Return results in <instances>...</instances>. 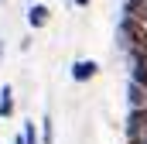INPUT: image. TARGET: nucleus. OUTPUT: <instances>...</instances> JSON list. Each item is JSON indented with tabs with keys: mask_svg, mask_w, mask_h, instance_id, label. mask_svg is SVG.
I'll use <instances>...</instances> for the list:
<instances>
[{
	"mask_svg": "<svg viewBox=\"0 0 147 144\" xmlns=\"http://www.w3.org/2000/svg\"><path fill=\"white\" fill-rule=\"evenodd\" d=\"M127 65H130V79L147 86V55H127Z\"/></svg>",
	"mask_w": 147,
	"mask_h": 144,
	"instance_id": "obj_6",
	"label": "nucleus"
},
{
	"mask_svg": "<svg viewBox=\"0 0 147 144\" xmlns=\"http://www.w3.org/2000/svg\"><path fill=\"white\" fill-rule=\"evenodd\" d=\"M127 144H147V110H130L123 124Z\"/></svg>",
	"mask_w": 147,
	"mask_h": 144,
	"instance_id": "obj_2",
	"label": "nucleus"
},
{
	"mask_svg": "<svg viewBox=\"0 0 147 144\" xmlns=\"http://www.w3.org/2000/svg\"><path fill=\"white\" fill-rule=\"evenodd\" d=\"M0 3H7V0H0Z\"/></svg>",
	"mask_w": 147,
	"mask_h": 144,
	"instance_id": "obj_14",
	"label": "nucleus"
},
{
	"mask_svg": "<svg viewBox=\"0 0 147 144\" xmlns=\"http://www.w3.org/2000/svg\"><path fill=\"white\" fill-rule=\"evenodd\" d=\"M75 7H89V3H92V0H72Z\"/></svg>",
	"mask_w": 147,
	"mask_h": 144,
	"instance_id": "obj_11",
	"label": "nucleus"
},
{
	"mask_svg": "<svg viewBox=\"0 0 147 144\" xmlns=\"http://www.w3.org/2000/svg\"><path fill=\"white\" fill-rule=\"evenodd\" d=\"M127 103H130V110H147V86H140V82H127Z\"/></svg>",
	"mask_w": 147,
	"mask_h": 144,
	"instance_id": "obj_5",
	"label": "nucleus"
},
{
	"mask_svg": "<svg viewBox=\"0 0 147 144\" xmlns=\"http://www.w3.org/2000/svg\"><path fill=\"white\" fill-rule=\"evenodd\" d=\"M48 21H51V10H48V3H31L28 7V24L41 31V28H48Z\"/></svg>",
	"mask_w": 147,
	"mask_h": 144,
	"instance_id": "obj_4",
	"label": "nucleus"
},
{
	"mask_svg": "<svg viewBox=\"0 0 147 144\" xmlns=\"http://www.w3.org/2000/svg\"><path fill=\"white\" fill-rule=\"evenodd\" d=\"M14 110H17V103H14V86L7 82V86H0V120H10Z\"/></svg>",
	"mask_w": 147,
	"mask_h": 144,
	"instance_id": "obj_7",
	"label": "nucleus"
},
{
	"mask_svg": "<svg viewBox=\"0 0 147 144\" xmlns=\"http://www.w3.org/2000/svg\"><path fill=\"white\" fill-rule=\"evenodd\" d=\"M123 14L140 21V24H147V0H123Z\"/></svg>",
	"mask_w": 147,
	"mask_h": 144,
	"instance_id": "obj_8",
	"label": "nucleus"
},
{
	"mask_svg": "<svg viewBox=\"0 0 147 144\" xmlns=\"http://www.w3.org/2000/svg\"><path fill=\"white\" fill-rule=\"evenodd\" d=\"M38 127H41V144H55V120H51V113H45L38 120Z\"/></svg>",
	"mask_w": 147,
	"mask_h": 144,
	"instance_id": "obj_9",
	"label": "nucleus"
},
{
	"mask_svg": "<svg viewBox=\"0 0 147 144\" xmlns=\"http://www.w3.org/2000/svg\"><path fill=\"white\" fill-rule=\"evenodd\" d=\"M0 69H3V41H0Z\"/></svg>",
	"mask_w": 147,
	"mask_h": 144,
	"instance_id": "obj_12",
	"label": "nucleus"
},
{
	"mask_svg": "<svg viewBox=\"0 0 147 144\" xmlns=\"http://www.w3.org/2000/svg\"><path fill=\"white\" fill-rule=\"evenodd\" d=\"M14 144H24V137H21V134H17V137H14Z\"/></svg>",
	"mask_w": 147,
	"mask_h": 144,
	"instance_id": "obj_13",
	"label": "nucleus"
},
{
	"mask_svg": "<svg viewBox=\"0 0 147 144\" xmlns=\"http://www.w3.org/2000/svg\"><path fill=\"white\" fill-rule=\"evenodd\" d=\"M69 72H72L75 82H89V79H96V75H99V62H96V58H75Z\"/></svg>",
	"mask_w": 147,
	"mask_h": 144,
	"instance_id": "obj_3",
	"label": "nucleus"
},
{
	"mask_svg": "<svg viewBox=\"0 0 147 144\" xmlns=\"http://www.w3.org/2000/svg\"><path fill=\"white\" fill-rule=\"evenodd\" d=\"M116 41H120V48L127 55H147V24L120 14V21H116Z\"/></svg>",
	"mask_w": 147,
	"mask_h": 144,
	"instance_id": "obj_1",
	"label": "nucleus"
},
{
	"mask_svg": "<svg viewBox=\"0 0 147 144\" xmlns=\"http://www.w3.org/2000/svg\"><path fill=\"white\" fill-rule=\"evenodd\" d=\"M21 137H24V144H41V127H38L34 120H24V130H21Z\"/></svg>",
	"mask_w": 147,
	"mask_h": 144,
	"instance_id": "obj_10",
	"label": "nucleus"
}]
</instances>
